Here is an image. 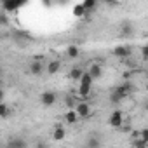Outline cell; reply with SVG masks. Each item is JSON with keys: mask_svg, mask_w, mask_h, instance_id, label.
<instances>
[{"mask_svg": "<svg viewBox=\"0 0 148 148\" xmlns=\"http://www.w3.org/2000/svg\"><path fill=\"white\" fill-rule=\"evenodd\" d=\"M92 79L89 77V73L87 71H84V75L77 80V94L80 96V98H87L89 94H91V91H92Z\"/></svg>", "mask_w": 148, "mask_h": 148, "instance_id": "obj_1", "label": "cell"}, {"mask_svg": "<svg viewBox=\"0 0 148 148\" xmlns=\"http://www.w3.org/2000/svg\"><path fill=\"white\" fill-rule=\"evenodd\" d=\"M108 125L110 127H113V129H120L122 125H124V113H122V110H113L112 113H110V117H108Z\"/></svg>", "mask_w": 148, "mask_h": 148, "instance_id": "obj_2", "label": "cell"}, {"mask_svg": "<svg viewBox=\"0 0 148 148\" xmlns=\"http://www.w3.org/2000/svg\"><path fill=\"white\" fill-rule=\"evenodd\" d=\"M56 101H58V96H56L54 91H44V92H40V105L42 106H45V108L54 106Z\"/></svg>", "mask_w": 148, "mask_h": 148, "instance_id": "obj_3", "label": "cell"}, {"mask_svg": "<svg viewBox=\"0 0 148 148\" xmlns=\"http://www.w3.org/2000/svg\"><path fill=\"white\" fill-rule=\"evenodd\" d=\"M75 112H77V115L80 117V119H87V117H91V105L87 103V101H77L75 103Z\"/></svg>", "mask_w": 148, "mask_h": 148, "instance_id": "obj_4", "label": "cell"}, {"mask_svg": "<svg viewBox=\"0 0 148 148\" xmlns=\"http://www.w3.org/2000/svg\"><path fill=\"white\" fill-rule=\"evenodd\" d=\"M64 124H68V125H75L79 120H80V117L77 115V112H75V108H68L66 112H64Z\"/></svg>", "mask_w": 148, "mask_h": 148, "instance_id": "obj_5", "label": "cell"}, {"mask_svg": "<svg viewBox=\"0 0 148 148\" xmlns=\"http://www.w3.org/2000/svg\"><path fill=\"white\" fill-rule=\"evenodd\" d=\"M87 73H89V77H91L92 80H98V79L101 77V73H103V68H101V64H98V63H92V64L89 66Z\"/></svg>", "mask_w": 148, "mask_h": 148, "instance_id": "obj_6", "label": "cell"}, {"mask_svg": "<svg viewBox=\"0 0 148 148\" xmlns=\"http://www.w3.org/2000/svg\"><path fill=\"white\" fill-rule=\"evenodd\" d=\"M51 136H52V139H54V141H63V139H64V136H66V131H64V127H63V125H56V127L52 129Z\"/></svg>", "mask_w": 148, "mask_h": 148, "instance_id": "obj_7", "label": "cell"}, {"mask_svg": "<svg viewBox=\"0 0 148 148\" xmlns=\"http://www.w3.org/2000/svg\"><path fill=\"white\" fill-rule=\"evenodd\" d=\"M113 56H117V58H129L131 56V49L127 45H117L113 49Z\"/></svg>", "mask_w": 148, "mask_h": 148, "instance_id": "obj_8", "label": "cell"}, {"mask_svg": "<svg viewBox=\"0 0 148 148\" xmlns=\"http://www.w3.org/2000/svg\"><path fill=\"white\" fill-rule=\"evenodd\" d=\"M82 75H84V70H82L80 66H73V68L70 70V73H68V77H70L73 82H77Z\"/></svg>", "mask_w": 148, "mask_h": 148, "instance_id": "obj_9", "label": "cell"}, {"mask_svg": "<svg viewBox=\"0 0 148 148\" xmlns=\"http://www.w3.org/2000/svg\"><path fill=\"white\" fill-rule=\"evenodd\" d=\"M79 54H80V49H79V45H68L66 47V56L70 58V59H77L79 58Z\"/></svg>", "mask_w": 148, "mask_h": 148, "instance_id": "obj_10", "label": "cell"}, {"mask_svg": "<svg viewBox=\"0 0 148 148\" xmlns=\"http://www.w3.org/2000/svg\"><path fill=\"white\" fill-rule=\"evenodd\" d=\"M42 71H44V64L40 61H33L30 64V73L32 75H42Z\"/></svg>", "mask_w": 148, "mask_h": 148, "instance_id": "obj_11", "label": "cell"}, {"mask_svg": "<svg viewBox=\"0 0 148 148\" xmlns=\"http://www.w3.org/2000/svg\"><path fill=\"white\" fill-rule=\"evenodd\" d=\"M122 98H125V96H129L131 94V91H132V87H131V84H122V86H119L117 89H115Z\"/></svg>", "mask_w": 148, "mask_h": 148, "instance_id": "obj_12", "label": "cell"}, {"mask_svg": "<svg viewBox=\"0 0 148 148\" xmlns=\"http://www.w3.org/2000/svg\"><path fill=\"white\" fill-rule=\"evenodd\" d=\"M61 68V61H58V59H54V61H51L49 64H47V71L51 73V75H54V73H58V70Z\"/></svg>", "mask_w": 148, "mask_h": 148, "instance_id": "obj_13", "label": "cell"}, {"mask_svg": "<svg viewBox=\"0 0 148 148\" xmlns=\"http://www.w3.org/2000/svg\"><path fill=\"white\" fill-rule=\"evenodd\" d=\"M11 115V108L9 105H5L4 101H0V119H7Z\"/></svg>", "mask_w": 148, "mask_h": 148, "instance_id": "obj_14", "label": "cell"}, {"mask_svg": "<svg viewBox=\"0 0 148 148\" xmlns=\"http://www.w3.org/2000/svg\"><path fill=\"white\" fill-rule=\"evenodd\" d=\"M86 12H87V9L84 7V4H79V5L73 7V16H75V18H82Z\"/></svg>", "mask_w": 148, "mask_h": 148, "instance_id": "obj_15", "label": "cell"}, {"mask_svg": "<svg viewBox=\"0 0 148 148\" xmlns=\"http://www.w3.org/2000/svg\"><path fill=\"white\" fill-rule=\"evenodd\" d=\"M7 145L12 146V148H23V146H26V141L25 139H11Z\"/></svg>", "mask_w": 148, "mask_h": 148, "instance_id": "obj_16", "label": "cell"}, {"mask_svg": "<svg viewBox=\"0 0 148 148\" xmlns=\"http://www.w3.org/2000/svg\"><path fill=\"white\" fill-rule=\"evenodd\" d=\"M120 33H122V35H131V33H132V26H131L129 23H122V25H120Z\"/></svg>", "mask_w": 148, "mask_h": 148, "instance_id": "obj_17", "label": "cell"}, {"mask_svg": "<svg viewBox=\"0 0 148 148\" xmlns=\"http://www.w3.org/2000/svg\"><path fill=\"white\" fill-rule=\"evenodd\" d=\"M9 25V16H7V12L2 9L0 11V26H7Z\"/></svg>", "mask_w": 148, "mask_h": 148, "instance_id": "obj_18", "label": "cell"}, {"mask_svg": "<svg viewBox=\"0 0 148 148\" xmlns=\"http://www.w3.org/2000/svg\"><path fill=\"white\" fill-rule=\"evenodd\" d=\"M87 146H99L101 145V141L98 139V138H94V136H91L89 139H87V143H86Z\"/></svg>", "mask_w": 148, "mask_h": 148, "instance_id": "obj_19", "label": "cell"}, {"mask_svg": "<svg viewBox=\"0 0 148 148\" xmlns=\"http://www.w3.org/2000/svg\"><path fill=\"white\" fill-rule=\"evenodd\" d=\"M94 5H96V0H87V2H84V7L87 9V12H89Z\"/></svg>", "mask_w": 148, "mask_h": 148, "instance_id": "obj_20", "label": "cell"}, {"mask_svg": "<svg viewBox=\"0 0 148 148\" xmlns=\"http://www.w3.org/2000/svg\"><path fill=\"white\" fill-rule=\"evenodd\" d=\"M103 2H105V4H108V5H117L120 0H103Z\"/></svg>", "mask_w": 148, "mask_h": 148, "instance_id": "obj_21", "label": "cell"}, {"mask_svg": "<svg viewBox=\"0 0 148 148\" xmlns=\"http://www.w3.org/2000/svg\"><path fill=\"white\" fill-rule=\"evenodd\" d=\"M0 101H4V89L0 87Z\"/></svg>", "mask_w": 148, "mask_h": 148, "instance_id": "obj_22", "label": "cell"}]
</instances>
